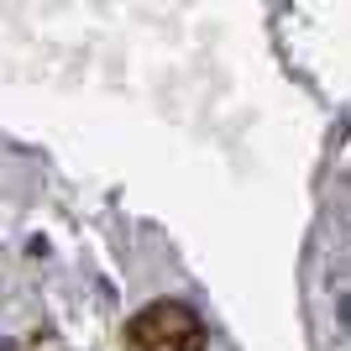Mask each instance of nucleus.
I'll return each instance as SVG.
<instances>
[{"mask_svg": "<svg viewBox=\"0 0 351 351\" xmlns=\"http://www.w3.org/2000/svg\"><path fill=\"white\" fill-rule=\"evenodd\" d=\"M121 351H210V325L184 299H152L121 325Z\"/></svg>", "mask_w": 351, "mask_h": 351, "instance_id": "nucleus-1", "label": "nucleus"}]
</instances>
